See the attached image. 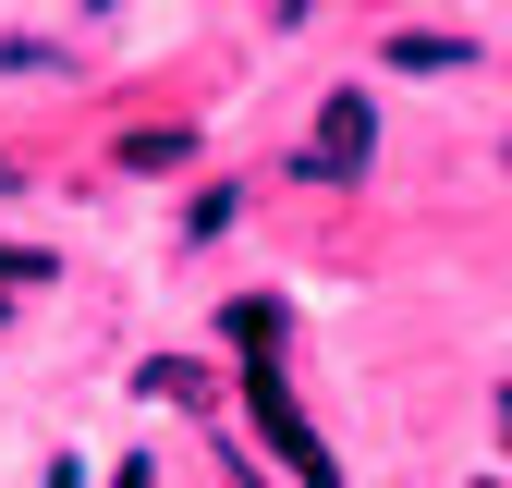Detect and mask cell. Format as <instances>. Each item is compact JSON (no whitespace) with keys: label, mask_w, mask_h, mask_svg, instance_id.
Returning <instances> with one entry per match:
<instances>
[{"label":"cell","mask_w":512,"mask_h":488,"mask_svg":"<svg viewBox=\"0 0 512 488\" xmlns=\"http://www.w3.org/2000/svg\"><path fill=\"white\" fill-rule=\"evenodd\" d=\"M293 171L305 183H366L378 171V98L366 86H330V98H317V135L293 147Z\"/></svg>","instance_id":"1"},{"label":"cell","mask_w":512,"mask_h":488,"mask_svg":"<svg viewBox=\"0 0 512 488\" xmlns=\"http://www.w3.org/2000/svg\"><path fill=\"white\" fill-rule=\"evenodd\" d=\"M244 403H256V427H269V452L305 476V488H342V464L317 452V427H305V403H293V379L281 366H244Z\"/></svg>","instance_id":"2"},{"label":"cell","mask_w":512,"mask_h":488,"mask_svg":"<svg viewBox=\"0 0 512 488\" xmlns=\"http://www.w3.org/2000/svg\"><path fill=\"white\" fill-rule=\"evenodd\" d=\"M220 342H232L244 366H281V342H293V305H281V293H232V305H220Z\"/></svg>","instance_id":"3"},{"label":"cell","mask_w":512,"mask_h":488,"mask_svg":"<svg viewBox=\"0 0 512 488\" xmlns=\"http://www.w3.org/2000/svg\"><path fill=\"white\" fill-rule=\"evenodd\" d=\"M378 61H391V74H464L476 37H464V25H391V37H378Z\"/></svg>","instance_id":"4"},{"label":"cell","mask_w":512,"mask_h":488,"mask_svg":"<svg viewBox=\"0 0 512 488\" xmlns=\"http://www.w3.org/2000/svg\"><path fill=\"white\" fill-rule=\"evenodd\" d=\"M135 391H147V403H196V415H220V391H208V366H196V354H147V366H135Z\"/></svg>","instance_id":"5"},{"label":"cell","mask_w":512,"mask_h":488,"mask_svg":"<svg viewBox=\"0 0 512 488\" xmlns=\"http://www.w3.org/2000/svg\"><path fill=\"white\" fill-rule=\"evenodd\" d=\"M183 159H196L183 122H135V135H122V171H183Z\"/></svg>","instance_id":"6"},{"label":"cell","mask_w":512,"mask_h":488,"mask_svg":"<svg viewBox=\"0 0 512 488\" xmlns=\"http://www.w3.org/2000/svg\"><path fill=\"white\" fill-rule=\"evenodd\" d=\"M232 208H244V196H232V183H208V196H196V208H183V244H220V232H232Z\"/></svg>","instance_id":"7"},{"label":"cell","mask_w":512,"mask_h":488,"mask_svg":"<svg viewBox=\"0 0 512 488\" xmlns=\"http://www.w3.org/2000/svg\"><path fill=\"white\" fill-rule=\"evenodd\" d=\"M25 281H49V257H13V244H0V305H13Z\"/></svg>","instance_id":"8"},{"label":"cell","mask_w":512,"mask_h":488,"mask_svg":"<svg viewBox=\"0 0 512 488\" xmlns=\"http://www.w3.org/2000/svg\"><path fill=\"white\" fill-rule=\"evenodd\" d=\"M208 464H220V488H256V464H244V452L220 440V427H208Z\"/></svg>","instance_id":"9"},{"label":"cell","mask_w":512,"mask_h":488,"mask_svg":"<svg viewBox=\"0 0 512 488\" xmlns=\"http://www.w3.org/2000/svg\"><path fill=\"white\" fill-rule=\"evenodd\" d=\"M110 488H159V464H147V452H122V464H110Z\"/></svg>","instance_id":"10"},{"label":"cell","mask_w":512,"mask_h":488,"mask_svg":"<svg viewBox=\"0 0 512 488\" xmlns=\"http://www.w3.org/2000/svg\"><path fill=\"white\" fill-rule=\"evenodd\" d=\"M500 427H512V379H500Z\"/></svg>","instance_id":"11"},{"label":"cell","mask_w":512,"mask_h":488,"mask_svg":"<svg viewBox=\"0 0 512 488\" xmlns=\"http://www.w3.org/2000/svg\"><path fill=\"white\" fill-rule=\"evenodd\" d=\"M476 488H500V476H476Z\"/></svg>","instance_id":"12"},{"label":"cell","mask_w":512,"mask_h":488,"mask_svg":"<svg viewBox=\"0 0 512 488\" xmlns=\"http://www.w3.org/2000/svg\"><path fill=\"white\" fill-rule=\"evenodd\" d=\"M500 159H512V147H500Z\"/></svg>","instance_id":"13"}]
</instances>
